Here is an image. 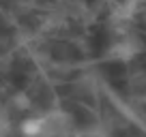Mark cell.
Returning <instances> with one entry per match:
<instances>
[{
    "instance_id": "1",
    "label": "cell",
    "mask_w": 146,
    "mask_h": 137,
    "mask_svg": "<svg viewBox=\"0 0 146 137\" xmlns=\"http://www.w3.org/2000/svg\"><path fill=\"white\" fill-rule=\"evenodd\" d=\"M22 133L26 137H45L47 135V120L43 118H28L22 122Z\"/></svg>"
}]
</instances>
